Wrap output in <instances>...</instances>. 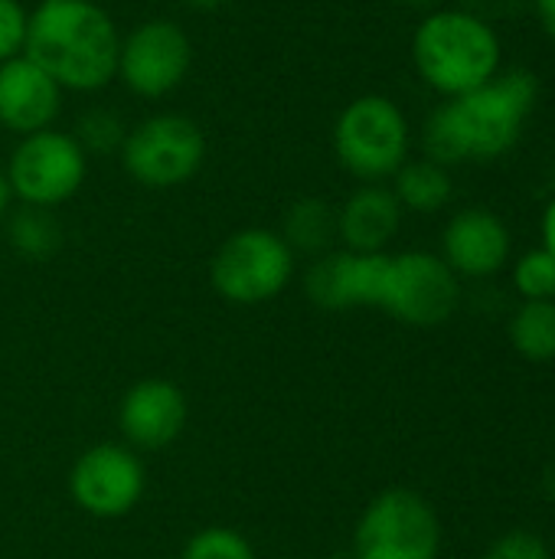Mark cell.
Wrapping results in <instances>:
<instances>
[{"mask_svg":"<svg viewBox=\"0 0 555 559\" xmlns=\"http://www.w3.org/2000/svg\"><path fill=\"white\" fill-rule=\"evenodd\" d=\"M536 98L540 79L530 69H500L481 88L455 95L429 115L425 157L442 167L504 157L520 141Z\"/></svg>","mask_w":555,"mask_h":559,"instance_id":"obj_1","label":"cell"},{"mask_svg":"<svg viewBox=\"0 0 555 559\" xmlns=\"http://www.w3.org/2000/svg\"><path fill=\"white\" fill-rule=\"evenodd\" d=\"M114 20L92 0H39L29 13L23 56L59 88L95 92L118 75Z\"/></svg>","mask_w":555,"mask_h":559,"instance_id":"obj_2","label":"cell"},{"mask_svg":"<svg viewBox=\"0 0 555 559\" xmlns=\"http://www.w3.org/2000/svg\"><path fill=\"white\" fill-rule=\"evenodd\" d=\"M412 62L429 88L455 98L500 72L504 46L491 20L468 7H442L415 26Z\"/></svg>","mask_w":555,"mask_h":559,"instance_id":"obj_3","label":"cell"},{"mask_svg":"<svg viewBox=\"0 0 555 559\" xmlns=\"http://www.w3.org/2000/svg\"><path fill=\"white\" fill-rule=\"evenodd\" d=\"M409 121L386 95L353 98L334 124V154L363 183L393 177L409 160Z\"/></svg>","mask_w":555,"mask_h":559,"instance_id":"obj_4","label":"cell"},{"mask_svg":"<svg viewBox=\"0 0 555 559\" xmlns=\"http://www.w3.org/2000/svg\"><path fill=\"white\" fill-rule=\"evenodd\" d=\"M442 524L435 508L409 488L376 495L357 521L353 559H438Z\"/></svg>","mask_w":555,"mask_h":559,"instance_id":"obj_5","label":"cell"},{"mask_svg":"<svg viewBox=\"0 0 555 559\" xmlns=\"http://www.w3.org/2000/svg\"><path fill=\"white\" fill-rule=\"evenodd\" d=\"M294 275V252L272 229H239L213 255V288L232 305H265L278 298Z\"/></svg>","mask_w":555,"mask_h":559,"instance_id":"obj_6","label":"cell"},{"mask_svg":"<svg viewBox=\"0 0 555 559\" xmlns=\"http://www.w3.org/2000/svg\"><path fill=\"white\" fill-rule=\"evenodd\" d=\"M206 157V138L186 115H154L121 141V164L131 180L150 190H170L196 177Z\"/></svg>","mask_w":555,"mask_h":559,"instance_id":"obj_7","label":"cell"},{"mask_svg":"<svg viewBox=\"0 0 555 559\" xmlns=\"http://www.w3.org/2000/svg\"><path fill=\"white\" fill-rule=\"evenodd\" d=\"M88 160L82 144L72 134L62 131H36L26 134L7 164V183L10 193L23 200V206L52 210L65 200H72L85 180Z\"/></svg>","mask_w":555,"mask_h":559,"instance_id":"obj_8","label":"cell"},{"mask_svg":"<svg viewBox=\"0 0 555 559\" xmlns=\"http://www.w3.org/2000/svg\"><path fill=\"white\" fill-rule=\"evenodd\" d=\"M461 301V282L442 255L399 252L389 255L386 288L379 308L409 328L445 324Z\"/></svg>","mask_w":555,"mask_h":559,"instance_id":"obj_9","label":"cell"},{"mask_svg":"<svg viewBox=\"0 0 555 559\" xmlns=\"http://www.w3.org/2000/svg\"><path fill=\"white\" fill-rule=\"evenodd\" d=\"M147 488L144 462L131 445L98 442L85 449L69 472V498L75 508L98 521L128 518Z\"/></svg>","mask_w":555,"mask_h":559,"instance_id":"obj_10","label":"cell"},{"mask_svg":"<svg viewBox=\"0 0 555 559\" xmlns=\"http://www.w3.org/2000/svg\"><path fill=\"white\" fill-rule=\"evenodd\" d=\"M193 46L186 29L170 20H147L118 49L121 82L144 98L170 95L190 72Z\"/></svg>","mask_w":555,"mask_h":559,"instance_id":"obj_11","label":"cell"},{"mask_svg":"<svg viewBox=\"0 0 555 559\" xmlns=\"http://www.w3.org/2000/svg\"><path fill=\"white\" fill-rule=\"evenodd\" d=\"M386 252H324L304 275L307 298L324 311L379 308L386 288Z\"/></svg>","mask_w":555,"mask_h":559,"instance_id":"obj_12","label":"cell"},{"mask_svg":"<svg viewBox=\"0 0 555 559\" xmlns=\"http://www.w3.org/2000/svg\"><path fill=\"white\" fill-rule=\"evenodd\" d=\"M186 416L190 406L183 390L160 377H147L134 383L118 406V426L128 445L144 452L167 449L170 442H177L186 426Z\"/></svg>","mask_w":555,"mask_h":559,"instance_id":"obj_13","label":"cell"},{"mask_svg":"<svg viewBox=\"0 0 555 559\" xmlns=\"http://www.w3.org/2000/svg\"><path fill=\"white\" fill-rule=\"evenodd\" d=\"M510 229L507 223L484 210L471 206L448 219L442 236V259L458 278H491L510 262Z\"/></svg>","mask_w":555,"mask_h":559,"instance_id":"obj_14","label":"cell"},{"mask_svg":"<svg viewBox=\"0 0 555 559\" xmlns=\"http://www.w3.org/2000/svg\"><path fill=\"white\" fill-rule=\"evenodd\" d=\"M62 108V88L26 56L0 62V124L13 134L46 131Z\"/></svg>","mask_w":555,"mask_h":559,"instance_id":"obj_15","label":"cell"},{"mask_svg":"<svg viewBox=\"0 0 555 559\" xmlns=\"http://www.w3.org/2000/svg\"><path fill=\"white\" fill-rule=\"evenodd\" d=\"M402 223V206L389 187L363 183L337 210V239L350 252H383Z\"/></svg>","mask_w":555,"mask_h":559,"instance_id":"obj_16","label":"cell"},{"mask_svg":"<svg viewBox=\"0 0 555 559\" xmlns=\"http://www.w3.org/2000/svg\"><path fill=\"white\" fill-rule=\"evenodd\" d=\"M396 200L402 210H412V213H438L448 206L451 193H455V183H451V174L448 167L422 157V160H406L396 174Z\"/></svg>","mask_w":555,"mask_h":559,"instance_id":"obj_17","label":"cell"},{"mask_svg":"<svg viewBox=\"0 0 555 559\" xmlns=\"http://www.w3.org/2000/svg\"><path fill=\"white\" fill-rule=\"evenodd\" d=\"M281 239L291 246V252L304 255H324L330 252L337 239V210L327 200L304 197L285 213V229Z\"/></svg>","mask_w":555,"mask_h":559,"instance_id":"obj_18","label":"cell"},{"mask_svg":"<svg viewBox=\"0 0 555 559\" xmlns=\"http://www.w3.org/2000/svg\"><path fill=\"white\" fill-rule=\"evenodd\" d=\"M510 344L530 364L555 360V301H523L510 318Z\"/></svg>","mask_w":555,"mask_h":559,"instance_id":"obj_19","label":"cell"},{"mask_svg":"<svg viewBox=\"0 0 555 559\" xmlns=\"http://www.w3.org/2000/svg\"><path fill=\"white\" fill-rule=\"evenodd\" d=\"M7 236H10L13 252L23 259H33V262L49 259L62 246V226L56 223V216L49 210H39V206L16 210L10 216Z\"/></svg>","mask_w":555,"mask_h":559,"instance_id":"obj_20","label":"cell"},{"mask_svg":"<svg viewBox=\"0 0 555 559\" xmlns=\"http://www.w3.org/2000/svg\"><path fill=\"white\" fill-rule=\"evenodd\" d=\"M514 285L523 301H555V255L530 249L514 265Z\"/></svg>","mask_w":555,"mask_h":559,"instance_id":"obj_21","label":"cell"},{"mask_svg":"<svg viewBox=\"0 0 555 559\" xmlns=\"http://www.w3.org/2000/svg\"><path fill=\"white\" fill-rule=\"evenodd\" d=\"M180 559H258L252 544L232 527H203L186 544Z\"/></svg>","mask_w":555,"mask_h":559,"instance_id":"obj_22","label":"cell"},{"mask_svg":"<svg viewBox=\"0 0 555 559\" xmlns=\"http://www.w3.org/2000/svg\"><path fill=\"white\" fill-rule=\"evenodd\" d=\"M82 151H111L118 147L121 151V141H124V128L114 115L108 111H88L82 121H79V138Z\"/></svg>","mask_w":555,"mask_h":559,"instance_id":"obj_23","label":"cell"},{"mask_svg":"<svg viewBox=\"0 0 555 559\" xmlns=\"http://www.w3.org/2000/svg\"><path fill=\"white\" fill-rule=\"evenodd\" d=\"M26 26H29V13L23 10V3L20 0H0V62L23 56Z\"/></svg>","mask_w":555,"mask_h":559,"instance_id":"obj_24","label":"cell"},{"mask_svg":"<svg viewBox=\"0 0 555 559\" xmlns=\"http://www.w3.org/2000/svg\"><path fill=\"white\" fill-rule=\"evenodd\" d=\"M484 559H553L550 547L530 531H510L484 554Z\"/></svg>","mask_w":555,"mask_h":559,"instance_id":"obj_25","label":"cell"},{"mask_svg":"<svg viewBox=\"0 0 555 559\" xmlns=\"http://www.w3.org/2000/svg\"><path fill=\"white\" fill-rule=\"evenodd\" d=\"M543 249L555 255V197L543 210Z\"/></svg>","mask_w":555,"mask_h":559,"instance_id":"obj_26","label":"cell"},{"mask_svg":"<svg viewBox=\"0 0 555 559\" xmlns=\"http://www.w3.org/2000/svg\"><path fill=\"white\" fill-rule=\"evenodd\" d=\"M533 7H536V16H540L546 36L555 43V0H533Z\"/></svg>","mask_w":555,"mask_h":559,"instance_id":"obj_27","label":"cell"},{"mask_svg":"<svg viewBox=\"0 0 555 559\" xmlns=\"http://www.w3.org/2000/svg\"><path fill=\"white\" fill-rule=\"evenodd\" d=\"M10 197H13V193H10V183H7V174L0 170V219L7 216V206H10Z\"/></svg>","mask_w":555,"mask_h":559,"instance_id":"obj_28","label":"cell"},{"mask_svg":"<svg viewBox=\"0 0 555 559\" xmlns=\"http://www.w3.org/2000/svg\"><path fill=\"white\" fill-rule=\"evenodd\" d=\"M543 491H546V498L555 504V462L543 472Z\"/></svg>","mask_w":555,"mask_h":559,"instance_id":"obj_29","label":"cell"},{"mask_svg":"<svg viewBox=\"0 0 555 559\" xmlns=\"http://www.w3.org/2000/svg\"><path fill=\"white\" fill-rule=\"evenodd\" d=\"M406 7H419V10H432V7H438L442 0H402Z\"/></svg>","mask_w":555,"mask_h":559,"instance_id":"obj_30","label":"cell"},{"mask_svg":"<svg viewBox=\"0 0 555 559\" xmlns=\"http://www.w3.org/2000/svg\"><path fill=\"white\" fill-rule=\"evenodd\" d=\"M190 7H200V10H213V7H222L226 0H186Z\"/></svg>","mask_w":555,"mask_h":559,"instance_id":"obj_31","label":"cell"},{"mask_svg":"<svg viewBox=\"0 0 555 559\" xmlns=\"http://www.w3.org/2000/svg\"><path fill=\"white\" fill-rule=\"evenodd\" d=\"M327 559H353V554H334V557Z\"/></svg>","mask_w":555,"mask_h":559,"instance_id":"obj_32","label":"cell"}]
</instances>
